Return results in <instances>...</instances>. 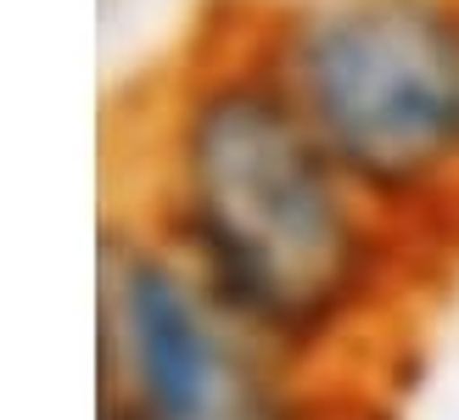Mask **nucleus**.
I'll use <instances>...</instances> for the list:
<instances>
[{
	"instance_id": "f257e3e1",
	"label": "nucleus",
	"mask_w": 459,
	"mask_h": 420,
	"mask_svg": "<svg viewBox=\"0 0 459 420\" xmlns=\"http://www.w3.org/2000/svg\"><path fill=\"white\" fill-rule=\"evenodd\" d=\"M186 219L230 309L319 331L359 280V230L314 129L258 90H219L186 135Z\"/></svg>"
},
{
	"instance_id": "f03ea898",
	"label": "nucleus",
	"mask_w": 459,
	"mask_h": 420,
	"mask_svg": "<svg viewBox=\"0 0 459 420\" xmlns=\"http://www.w3.org/2000/svg\"><path fill=\"white\" fill-rule=\"evenodd\" d=\"M297 96L353 174L420 185L459 157V17L431 0H342L303 29Z\"/></svg>"
},
{
	"instance_id": "7ed1b4c3",
	"label": "nucleus",
	"mask_w": 459,
	"mask_h": 420,
	"mask_svg": "<svg viewBox=\"0 0 459 420\" xmlns=\"http://www.w3.org/2000/svg\"><path fill=\"white\" fill-rule=\"evenodd\" d=\"M101 370L129 420H281L269 376L169 264L112 252L101 269Z\"/></svg>"
}]
</instances>
